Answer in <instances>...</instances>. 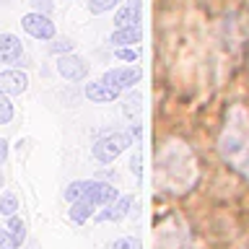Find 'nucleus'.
Here are the masks:
<instances>
[{"label":"nucleus","mask_w":249,"mask_h":249,"mask_svg":"<svg viewBox=\"0 0 249 249\" xmlns=\"http://www.w3.org/2000/svg\"><path fill=\"white\" fill-rule=\"evenodd\" d=\"M5 229L16 239V244H23V241H26V223H23L18 215H8V226H5Z\"/></svg>","instance_id":"nucleus-15"},{"label":"nucleus","mask_w":249,"mask_h":249,"mask_svg":"<svg viewBox=\"0 0 249 249\" xmlns=\"http://www.w3.org/2000/svg\"><path fill=\"white\" fill-rule=\"evenodd\" d=\"M89 187H91V179H83V182H73V184H70L68 190H65V200H68V202H73V200H78V197H83Z\"/></svg>","instance_id":"nucleus-17"},{"label":"nucleus","mask_w":249,"mask_h":249,"mask_svg":"<svg viewBox=\"0 0 249 249\" xmlns=\"http://www.w3.org/2000/svg\"><path fill=\"white\" fill-rule=\"evenodd\" d=\"M140 101H143V99H140V93L135 91V93H130V99L124 101V107H122V114L127 117L132 124H140V109H143V107H140Z\"/></svg>","instance_id":"nucleus-14"},{"label":"nucleus","mask_w":249,"mask_h":249,"mask_svg":"<svg viewBox=\"0 0 249 249\" xmlns=\"http://www.w3.org/2000/svg\"><path fill=\"white\" fill-rule=\"evenodd\" d=\"M143 21V0H124L114 16V26H140Z\"/></svg>","instance_id":"nucleus-6"},{"label":"nucleus","mask_w":249,"mask_h":249,"mask_svg":"<svg viewBox=\"0 0 249 249\" xmlns=\"http://www.w3.org/2000/svg\"><path fill=\"white\" fill-rule=\"evenodd\" d=\"M26 86L29 78L21 70H3L0 73V93H5V96H18V93L26 91Z\"/></svg>","instance_id":"nucleus-7"},{"label":"nucleus","mask_w":249,"mask_h":249,"mask_svg":"<svg viewBox=\"0 0 249 249\" xmlns=\"http://www.w3.org/2000/svg\"><path fill=\"white\" fill-rule=\"evenodd\" d=\"M132 195H124V197H117L112 205H104V210L101 213H96V221L104 223V221H122L124 215H127V210L132 205Z\"/></svg>","instance_id":"nucleus-10"},{"label":"nucleus","mask_w":249,"mask_h":249,"mask_svg":"<svg viewBox=\"0 0 249 249\" xmlns=\"http://www.w3.org/2000/svg\"><path fill=\"white\" fill-rule=\"evenodd\" d=\"M23 54V47H21V39L16 34H0V62L5 65H16Z\"/></svg>","instance_id":"nucleus-9"},{"label":"nucleus","mask_w":249,"mask_h":249,"mask_svg":"<svg viewBox=\"0 0 249 249\" xmlns=\"http://www.w3.org/2000/svg\"><path fill=\"white\" fill-rule=\"evenodd\" d=\"M117 96H120V89H114V86H109L104 81L86 83V99L93 101V104H109V101H114Z\"/></svg>","instance_id":"nucleus-8"},{"label":"nucleus","mask_w":249,"mask_h":249,"mask_svg":"<svg viewBox=\"0 0 249 249\" xmlns=\"http://www.w3.org/2000/svg\"><path fill=\"white\" fill-rule=\"evenodd\" d=\"M130 143H132L130 132H122V130L107 132L104 138H99L96 143H93V159L99 163H112L120 153L127 151Z\"/></svg>","instance_id":"nucleus-2"},{"label":"nucleus","mask_w":249,"mask_h":249,"mask_svg":"<svg viewBox=\"0 0 249 249\" xmlns=\"http://www.w3.org/2000/svg\"><path fill=\"white\" fill-rule=\"evenodd\" d=\"M107 249H135V239H130V236H124V239H117L112 241Z\"/></svg>","instance_id":"nucleus-23"},{"label":"nucleus","mask_w":249,"mask_h":249,"mask_svg":"<svg viewBox=\"0 0 249 249\" xmlns=\"http://www.w3.org/2000/svg\"><path fill=\"white\" fill-rule=\"evenodd\" d=\"M0 187H3V174H0Z\"/></svg>","instance_id":"nucleus-27"},{"label":"nucleus","mask_w":249,"mask_h":249,"mask_svg":"<svg viewBox=\"0 0 249 249\" xmlns=\"http://www.w3.org/2000/svg\"><path fill=\"white\" fill-rule=\"evenodd\" d=\"M18 244H16V239L11 236L8 231H0V249H16Z\"/></svg>","instance_id":"nucleus-24"},{"label":"nucleus","mask_w":249,"mask_h":249,"mask_svg":"<svg viewBox=\"0 0 249 249\" xmlns=\"http://www.w3.org/2000/svg\"><path fill=\"white\" fill-rule=\"evenodd\" d=\"M122 0H89V11L91 13H107V11H112L114 5H120Z\"/></svg>","instance_id":"nucleus-18"},{"label":"nucleus","mask_w":249,"mask_h":249,"mask_svg":"<svg viewBox=\"0 0 249 249\" xmlns=\"http://www.w3.org/2000/svg\"><path fill=\"white\" fill-rule=\"evenodd\" d=\"M218 151L233 171L249 179V112L244 107H233L226 117L218 138Z\"/></svg>","instance_id":"nucleus-1"},{"label":"nucleus","mask_w":249,"mask_h":249,"mask_svg":"<svg viewBox=\"0 0 249 249\" xmlns=\"http://www.w3.org/2000/svg\"><path fill=\"white\" fill-rule=\"evenodd\" d=\"M114 54H117V60H122V62H135L138 60V50H132V47H117Z\"/></svg>","instance_id":"nucleus-20"},{"label":"nucleus","mask_w":249,"mask_h":249,"mask_svg":"<svg viewBox=\"0 0 249 249\" xmlns=\"http://www.w3.org/2000/svg\"><path fill=\"white\" fill-rule=\"evenodd\" d=\"M140 68L135 65H127V68H114V70H109V73H104V78L101 81L109 83V86H114V89H130V86H135L140 81Z\"/></svg>","instance_id":"nucleus-5"},{"label":"nucleus","mask_w":249,"mask_h":249,"mask_svg":"<svg viewBox=\"0 0 249 249\" xmlns=\"http://www.w3.org/2000/svg\"><path fill=\"white\" fill-rule=\"evenodd\" d=\"M83 197L93 200L96 205H112V202H114L117 197H120V195H117V187L104 184V182H96V179H91V187L86 190Z\"/></svg>","instance_id":"nucleus-11"},{"label":"nucleus","mask_w":249,"mask_h":249,"mask_svg":"<svg viewBox=\"0 0 249 249\" xmlns=\"http://www.w3.org/2000/svg\"><path fill=\"white\" fill-rule=\"evenodd\" d=\"M73 47H75V42H70V39H62V42L52 44V52H54V54H68V52H73Z\"/></svg>","instance_id":"nucleus-21"},{"label":"nucleus","mask_w":249,"mask_h":249,"mask_svg":"<svg viewBox=\"0 0 249 249\" xmlns=\"http://www.w3.org/2000/svg\"><path fill=\"white\" fill-rule=\"evenodd\" d=\"M140 36H143V29L140 26H120V29H114L112 36H109V42L114 47H130V44H138Z\"/></svg>","instance_id":"nucleus-13"},{"label":"nucleus","mask_w":249,"mask_h":249,"mask_svg":"<svg viewBox=\"0 0 249 249\" xmlns=\"http://www.w3.org/2000/svg\"><path fill=\"white\" fill-rule=\"evenodd\" d=\"M57 73L65 78V81H83L89 75V65L86 60L75 57V54H60L57 57Z\"/></svg>","instance_id":"nucleus-4"},{"label":"nucleus","mask_w":249,"mask_h":249,"mask_svg":"<svg viewBox=\"0 0 249 249\" xmlns=\"http://www.w3.org/2000/svg\"><path fill=\"white\" fill-rule=\"evenodd\" d=\"M96 208H99V205H96L93 200H89V197H78V200L70 202V221L78 223V226H83V223L93 215V210H96Z\"/></svg>","instance_id":"nucleus-12"},{"label":"nucleus","mask_w":249,"mask_h":249,"mask_svg":"<svg viewBox=\"0 0 249 249\" xmlns=\"http://www.w3.org/2000/svg\"><path fill=\"white\" fill-rule=\"evenodd\" d=\"M13 120V104L8 101L5 93H0V124H8Z\"/></svg>","instance_id":"nucleus-19"},{"label":"nucleus","mask_w":249,"mask_h":249,"mask_svg":"<svg viewBox=\"0 0 249 249\" xmlns=\"http://www.w3.org/2000/svg\"><path fill=\"white\" fill-rule=\"evenodd\" d=\"M5 156H8V143H5L3 138H0V163L5 161Z\"/></svg>","instance_id":"nucleus-26"},{"label":"nucleus","mask_w":249,"mask_h":249,"mask_svg":"<svg viewBox=\"0 0 249 249\" xmlns=\"http://www.w3.org/2000/svg\"><path fill=\"white\" fill-rule=\"evenodd\" d=\"M132 171H135V177H140V153L132 156Z\"/></svg>","instance_id":"nucleus-25"},{"label":"nucleus","mask_w":249,"mask_h":249,"mask_svg":"<svg viewBox=\"0 0 249 249\" xmlns=\"http://www.w3.org/2000/svg\"><path fill=\"white\" fill-rule=\"evenodd\" d=\"M29 3L31 5H34V11H39V13H47V16H50L52 13V0H29Z\"/></svg>","instance_id":"nucleus-22"},{"label":"nucleus","mask_w":249,"mask_h":249,"mask_svg":"<svg viewBox=\"0 0 249 249\" xmlns=\"http://www.w3.org/2000/svg\"><path fill=\"white\" fill-rule=\"evenodd\" d=\"M21 26H23V31H26L29 36H34V39H42V42H50V39H54V23L50 21V16L47 13H39V11H34V13H26L21 18Z\"/></svg>","instance_id":"nucleus-3"},{"label":"nucleus","mask_w":249,"mask_h":249,"mask_svg":"<svg viewBox=\"0 0 249 249\" xmlns=\"http://www.w3.org/2000/svg\"><path fill=\"white\" fill-rule=\"evenodd\" d=\"M16 210H18V197L13 192L0 195V215H16Z\"/></svg>","instance_id":"nucleus-16"}]
</instances>
